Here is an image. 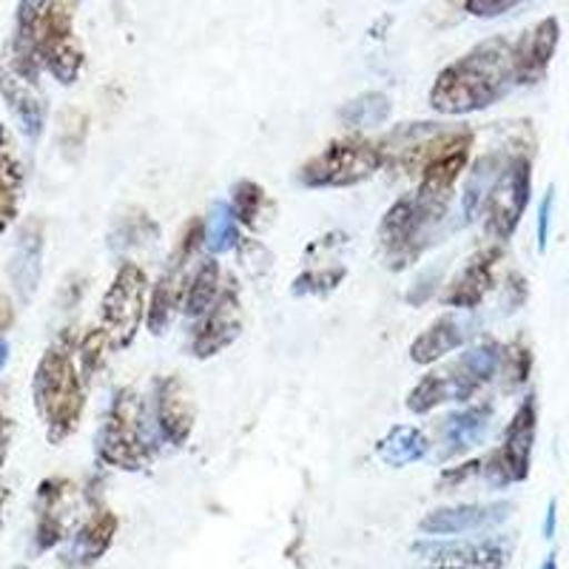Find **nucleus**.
<instances>
[{
	"label": "nucleus",
	"instance_id": "28",
	"mask_svg": "<svg viewBox=\"0 0 569 569\" xmlns=\"http://www.w3.org/2000/svg\"><path fill=\"white\" fill-rule=\"evenodd\" d=\"M160 237V226L151 220L149 213L142 208H129L126 213H120L109 231V248L111 251H134V248L149 246Z\"/></svg>",
	"mask_w": 569,
	"mask_h": 569
},
{
	"label": "nucleus",
	"instance_id": "15",
	"mask_svg": "<svg viewBox=\"0 0 569 569\" xmlns=\"http://www.w3.org/2000/svg\"><path fill=\"white\" fill-rule=\"evenodd\" d=\"M501 259V246L485 248L472 253L467 266L456 273L441 291V302L456 311H476L487 299V293L496 288V262Z\"/></svg>",
	"mask_w": 569,
	"mask_h": 569
},
{
	"label": "nucleus",
	"instance_id": "41",
	"mask_svg": "<svg viewBox=\"0 0 569 569\" xmlns=\"http://www.w3.org/2000/svg\"><path fill=\"white\" fill-rule=\"evenodd\" d=\"M12 319H14L12 305H9V299L0 293V330H7L9 325H12Z\"/></svg>",
	"mask_w": 569,
	"mask_h": 569
},
{
	"label": "nucleus",
	"instance_id": "14",
	"mask_svg": "<svg viewBox=\"0 0 569 569\" xmlns=\"http://www.w3.org/2000/svg\"><path fill=\"white\" fill-rule=\"evenodd\" d=\"M561 27L558 18L538 20L536 27L521 32V38L512 43V71H516V86L541 83L552 58H556Z\"/></svg>",
	"mask_w": 569,
	"mask_h": 569
},
{
	"label": "nucleus",
	"instance_id": "44",
	"mask_svg": "<svg viewBox=\"0 0 569 569\" xmlns=\"http://www.w3.org/2000/svg\"><path fill=\"white\" fill-rule=\"evenodd\" d=\"M14 569H27V567H14Z\"/></svg>",
	"mask_w": 569,
	"mask_h": 569
},
{
	"label": "nucleus",
	"instance_id": "8",
	"mask_svg": "<svg viewBox=\"0 0 569 569\" xmlns=\"http://www.w3.org/2000/svg\"><path fill=\"white\" fill-rule=\"evenodd\" d=\"M149 291V273L137 262H120L100 302V328L106 330L114 350H123L134 342L137 330L146 322Z\"/></svg>",
	"mask_w": 569,
	"mask_h": 569
},
{
	"label": "nucleus",
	"instance_id": "40",
	"mask_svg": "<svg viewBox=\"0 0 569 569\" xmlns=\"http://www.w3.org/2000/svg\"><path fill=\"white\" fill-rule=\"evenodd\" d=\"M9 433H12V421H9V416L0 410V459H7Z\"/></svg>",
	"mask_w": 569,
	"mask_h": 569
},
{
	"label": "nucleus",
	"instance_id": "35",
	"mask_svg": "<svg viewBox=\"0 0 569 569\" xmlns=\"http://www.w3.org/2000/svg\"><path fill=\"white\" fill-rule=\"evenodd\" d=\"M86 123H89V117L83 111L69 109L63 114V126H60V146L66 151H83L86 146Z\"/></svg>",
	"mask_w": 569,
	"mask_h": 569
},
{
	"label": "nucleus",
	"instance_id": "39",
	"mask_svg": "<svg viewBox=\"0 0 569 569\" xmlns=\"http://www.w3.org/2000/svg\"><path fill=\"white\" fill-rule=\"evenodd\" d=\"M558 530V501L552 498L550 505H547V516H543V538H556Z\"/></svg>",
	"mask_w": 569,
	"mask_h": 569
},
{
	"label": "nucleus",
	"instance_id": "33",
	"mask_svg": "<svg viewBox=\"0 0 569 569\" xmlns=\"http://www.w3.org/2000/svg\"><path fill=\"white\" fill-rule=\"evenodd\" d=\"M111 348H114V345H111V339L106 337V330L100 328V325L98 328L86 330L83 337L78 339V350H74V353H78V368L80 373H83L86 382L98 373L100 365L106 362V353H109Z\"/></svg>",
	"mask_w": 569,
	"mask_h": 569
},
{
	"label": "nucleus",
	"instance_id": "6",
	"mask_svg": "<svg viewBox=\"0 0 569 569\" xmlns=\"http://www.w3.org/2000/svg\"><path fill=\"white\" fill-rule=\"evenodd\" d=\"M385 169V151L379 140L365 137H342L328 142L319 154L305 160L297 171L302 188H353L368 182Z\"/></svg>",
	"mask_w": 569,
	"mask_h": 569
},
{
	"label": "nucleus",
	"instance_id": "16",
	"mask_svg": "<svg viewBox=\"0 0 569 569\" xmlns=\"http://www.w3.org/2000/svg\"><path fill=\"white\" fill-rule=\"evenodd\" d=\"M0 94H3L9 111L18 120V129L29 140H40V134L46 129V117H49V106H46L43 91H40V80L23 78L20 71H14L3 60V69H0Z\"/></svg>",
	"mask_w": 569,
	"mask_h": 569
},
{
	"label": "nucleus",
	"instance_id": "4",
	"mask_svg": "<svg viewBox=\"0 0 569 569\" xmlns=\"http://www.w3.org/2000/svg\"><path fill=\"white\" fill-rule=\"evenodd\" d=\"M501 356H505V345L496 339H479V342L465 345L453 362L421 376L405 405L410 413L427 416L441 405H465V401L476 399L487 385L498 379Z\"/></svg>",
	"mask_w": 569,
	"mask_h": 569
},
{
	"label": "nucleus",
	"instance_id": "36",
	"mask_svg": "<svg viewBox=\"0 0 569 569\" xmlns=\"http://www.w3.org/2000/svg\"><path fill=\"white\" fill-rule=\"evenodd\" d=\"M552 213H556V186H550L543 191L541 202H538V220H536V242L538 253H547L552 233Z\"/></svg>",
	"mask_w": 569,
	"mask_h": 569
},
{
	"label": "nucleus",
	"instance_id": "45",
	"mask_svg": "<svg viewBox=\"0 0 569 569\" xmlns=\"http://www.w3.org/2000/svg\"><path fill=\"white\" fill-rule=\"evenodd\" d=\"M0 465H3V459H0Z\"/></svg>",
	"mask_w": 569,
	"mask_h": 569
},
{
	"label": "nucleus",
	"instance_id": "3",
	"mask_svg": "<svg viewBox=\"0 0 569 569\" xmlns=\"http://www.w3.org/2000/svg\"><path fill=\"white\" fill-rule=\"evenodd\" d=\"M78 339H60L40 356L32 379V399L40 421L46 425V439L63 445L78 433L86 413V379L78 368Z\"/></svg>",
	"mask_w": 569,
	"mask_h": 569
},
{
	"label": "nucleus",
	"instance_id": "24",
	"mask_svg": "<svg viewBox=\"0 0 569 569\" xmlns=\"http://www.w3.org/2000/svg\"><path fill=\"white\" fill-rule=\"evenodd\" d=\"M188 268H166L162 277L151 284L149 305H146V325L154 337H162L169 325L174 322L182 302V288H186Z\"/></svg>",
	"mask_w": 569,
	"mask_h": 569
},
{
	"label": "nucleus",
	"instance_id": "30",
	"mask_svg": "<svg viewBox=\"0 0 569 569\" xmlns=\"http://www.w3.org/2000/svg\"><path fill=\"white\" fill-rule=\"evenodd\" d=\"M242 242V226L228 202H213L206 220V248L211 253H231Z\"/></svg>",
	"mask_w": 569,
	"mask_h": 569
},
{
	"label": "nucleus",
	"instance_id": "5",
	"mask_svg": "<svg viewBox=\"0 0 569 569\" xmlns=\"http://www.w3.org/2000/svg\"><path fill=\"white\" fill-rule=\"evenodd\" d=\"M160 447L149 401H142L131 388L117 390L94 441L98 459L114 470L137 472L157 459Z\"/></svg>",
	"mask_w": 569,
	"mask_h": 569
},
{
	"label": "nucleus",
	"instance_id": "29",
	"mask_svg": "<svg viewBox=\"0 0 569 569\" xmlns=\"http://www.w3.org/2000/svg\"><path fill=\"white\" fill-rule=\"evenodd\" d=\"M393 114V103L385 91H365L359 98L348 100V103L339 109V120L342 126L356 131H365V129H379L385 126Z\"/></svg>",
	"mask_w": 569,
	"mask_h": 569
},
{
	"label": "nucleus",
	"instance_id": "20",
	"mask_svg": "<svg viewBox=\"0 0 569 569\" xmlns=\"http://www.w3.org/2000/svg\"><path fill=\"white\" fill-rule=\"evenodd\" d=\"M40 273H43V222L29 220L18 231L12 259H9V279L20 302L38 293Z\"/></svg>",
	"mask_w": 569,
	"mask_h": 569
},
{
	"label": "nucleus",
	"instance_id": "2",
	"mask_svg": "<svg viewBox=\"0 0 569 569\" xmlns=\"http://www.w3.org/2000/svg\"><path fill=\"white\" fill-rule=\"evenodd\" d=\"M453 194H439L416 186L410 194H401L393 206L385 211L376 240H379V257L388 271H405L416 266L436 242H441L450 217Z\"/></svg>",
	"mask_w": 569,
	"mask_h": 569
},
{
	"label": "nucleus",
	"instance_id": "27",
	"mask_svg": "<svg viewBox=\"0 0 569 569\" xmlns=\"http://www.w3.org/2000/svg\"><path fill=\"white\" fill-rule=\"evenodd\" d=\"M231 211L242 228L248 231H262L268 226V217L273 213V202L268 191L253 180L233 182L231 188Z\"/></svg>",
	"mask_w": 569,
	"mask_h": 569
},
{
	"label": "nucleus",
	"instance_id": "25",
	"mask_svg": "<svg viewBox=\"0 0 569 569\" xmlns=\"http://www.w3.org/2000/svg\"><path fill=\"white\" fill-rule=\"evenodd\" d=\"M228 277L220 268V262L213 257L200 259L194 266V271H188L186 288H182V302L180 311L186 313L188 319H197L211 308L217 299H220L222 288H226Z\"/></svg>",
	"mask_w": 569,
	"mask_h": 569
},
{
	"label": "nucleus",
	"instance_id": "1",
	"mask_svg": "<svg viewBox=\"0 0 569 569\" xmlns=\"http://www.w3.org/2000/svg\"><path fill=\"white\" fill-rule=\"evenodd\" d=\"M516 89L512 40L487 38L436 74L430 89V109L445 117H465L485 111Z\"/></svg>",
	"mask_w": 569,
	"mask_h": 569
},
{
	"label": "nucleus",
	"instance_id": "9",
	"mask_svg": "<svg viewBox=\"0 0 569 569\" xmlns=\"http://www.w3.org/2000/svg\"><path fill=\"white\" fill-rule=\"evenodd\" d=\"M532 194V154L521 149H512L510 160H507L505 171L498 177L496 188L490 191L485 213V233L492 242L505 246L516 233L518 222L525 217L527 206H530Z\"/></svg>",
	"mask_w": 569,
	"mask_h": 569
},
{
	"label": "nucleus",
	"instance_id": "21",
	"mask_svg": "<svg viewBox=\"0 0 569 569\" xmlns=\"http://www.w3.org/2000/svg\"><path fill=\"white\" fill-rule=\"evenodd\" d=\"M74 485L69 479L52 476L38 487V527H34V541L38 550L46 552L58 547L66 538V510Z\"/></svg>",
	"mask_w": 569,
	"mask_h": 569
},
{
	"label": "nucleus",
	"instance_id": "31",
	"mask_svg": "<svg viewBox=\"0 0 569 569\" xmlns=\"http://www.w3.org/2000/svg\"><path fill=\"white\" fill-rule=\"evenodd\" d=\"M532 370V353L521 339L518 342L505 345V356H501V368H498V379L505 393H516L518 388H525Z\"/></svg>",
	"mask_w": 569,
	"mask_h": 569
},
{
	"label": "nucleus",
	"instance_id": "18",
	"mask_svg": "<svg viewBox=\"0 0 569 569\" xmlns=\"http://www.w3.org/2000/svg\"><path fill=\"white\" fill-rule=\"evenodd\" d=\"M117 527H120V518L103 505H91V516L86 518L83 525L74 530V536L69 538V547L63 552V563L69 569H89L111 550L114 543Z\"/></svg>",
	"mask_w": 569,
	"mask_h": 569
},
{
	"label": "nucleus",
	"instance_id": "17",
	"mask_svg": "<svg viewBox=\"0 0 569 569\" xmlns=\"http://www.w3.org/2000/svg\"><path fill=\"white\" fill-rule=\"evenodd\" d=\"M492 416L496 408L492 401H479L465 410H456L439 425V461L459 459V456L470 453L472 447H479L481 441L490 436Z\"/></svg>",
	"mask_w": 569,
	"mask_h": 569
},
{
	"label": "nucleus",
	"instance_id": "7",
	"mask_svg": "<svg viewBox=\"0 0 569 569\" xmlns=\"http://www.w3.org/2000/svg\"><path fill=\"white\" fill-rule=\"evenodd\" d=\"M538 433V399L527 393L518 405L516 416L507 425L501 445L479 459V479L492 490H505L510 485H521L530 476L532 447Z\"/></svg>",
	"mask_w": 569,
	"mask_h": 569
},
{
	"label": "nucleus",
	"instance_id": "23",
	"mask_svg": "<svg viewBox=\"0 0 569 569\" xmlns=\"http://www.w3.org/2000/svg\"><path fill=\"white\" fill-rule=\"evenodd\" d=\"M23 188H27V169L20 160L18 142L7 126H0V233L18 220Z\"/></svg>",
	"mask_w": 569,
	"mask_h": 569
},
{
	"label": "nucleus",
	"instance_id": "34",
	"mask_svg": "<svg viewBox=\"0 0 569 569\" xmlns=\"http://www.w3.org/2000/svg\"><path fill=\"white\" fill-rule=\"evenodd\" d=\"M348 277V268L342 266H328V268H311V271H302L293 279V297H325V293L337 291L342 279Z\"/></svg>",
	"mask_w": 569,
	"mask_h": 569
},
{
	"label": "nucleus",
	"instance_id": "43",
	"mask_svg": "<svg viewBox=\"0 0 569 569\" xmlns=\"http://www.w3.org/2000/svg\"><path fill=\"white\" fill-rule=\"evenodd\" d=\"M541 569H558V556H556V552H550V556H547V561L541 563Z\"/></svg>",
	"mask_w": 569,
	"mask_h": 569
},
{
	"label": "nucleus",
	"instance_id": "42",
	"mask_svg": "<svg viewBox=\"0 0 569 569\" xmlns=\"http://www.w3.org/2000/svg\"><path fill=\"white\" fill-rule=\"evenodd\" d=\"M7 362H9V342L7 339H0V370L7 368Z\"/></svg>",
	"mask_w": 569,
	"mask_h": 569
},
{
	"label": "nucleus",
	"instance_id": "10",
	"mask_svg": "<svg viewBox=\"0 0 569 569\" xmlns=\"http://www.w3.org/2000/svg\"><path fill=\"white\" fill-rule=\"evenodd\" d=\"M242 333V299L237 279L228 277L220 299L194 319V328L188 330L186 350L194 359H211L231 348Z\"/></svg>",
	"mask_w": 569,
	"mask_h": 569
},
{
	"label": "nucleus",
	"instance_id": "11",
	"mask_svg": "<svg viewBox=\"0 0 569 569\" xmlns=\"http://www.w3.org/2000/svg\"><path fill=\"white\" fill-rule=\"evenodd\" d=\"M151 419H154V430L160 436L162 445L182 447L197 425V401L191 388L182 382L180 376H160L151 388L149 401Z\"/></svg>",
	"mask_w": 569,
	"mask_h": 569
},
{
	"label": "nucleus",
	"instance_id": "12",
	"mask_svg": "<svg viewBox=\"0 0 569 569\" xmlns=\"http://www.w3.org/2000/svg\"><path fill=\"white\" fill-rule=\"evenodd\" d=\"M516 505L512 501H492V505H456L439 507L427 512L419 521V530L433 538H453L470 536V532L496 530L512 516Z\"/></svg>",
	"mask_w": 569,
	"mask_h": 569
},
{
	"label": "nucleus",
	"instance_id": "19",
	"mask_svg": "<svg viewBox=\"0 0 569 569\" xmlns=\"http://www.w3.org/2000/svg\"><path fill=\"white\" fill-rule=\"evenodd\" d=\"M472 333H476V322L459 313H445V317L436 319L427 330H421L419 337L410 345V359L416 365H436L441 362L445 356L456 353L465 345H470Z\"/></svg>",
	"mask_w": 569,
	"mask_h": 569
},
{
	"label": "nucleus",
	"instance_id": "32",
	"mask_svg": "<svg viewBox=\"0 0 569 569\" xmlns=\"http://www.w3.org/2000/svg\"><path fill=\"white\" fill-rule=\"evenodd\" d=\"M202 248H206V220H202V217H191V220L180 228V237H177L174 242L169 266L171 268L197 266V257H200Z\"/></svg>",
	"mask_w": 569,
	"mask_h": 569
},
{
	"label": "nucleus",
	"instance_id": "26",
	"mask_svg": "<svg viewBox=\"0 0 569 569\" xmlns=\"http://www.w3.org/2000/svg\"><path fill=\"white\" fill-rule=\"evenodd\" d=\"M427 453H430V439L425 436V430L413 425H393L382 439L376 441L379 461L393 470L416 465V461L427 459Z\"/></svg>",
	"mask_w": 569,
	"mask_h": 569
},
{
	"label": "nucleus",
	"instance_id": "13",
	"mask_svg": "<svg viewBox=\"0 0 569 569\" xmlns=\"http://www.w3.org/2000/svg\"><path fill=\"white\" fill-rule=\"evenodd\" d=\"M416 556L427 558L425 569H505L507 547L501 541H419Z\"/></svg>",
	"mask_w": 569,
	"mask_h": 569
},
{
	"label": "nucleus",
	"instance_id": "38",
	"mask_svg": "<svg viewBox=\"0 0 569 569\" xmlns=\"http://www.w3.org/2000/svg\"><path fill=\"white\" fill-rule=\"evenodd\" d=\"M518 3H525V0H465V9L476 18H498V14L516 9Z\"/></svg>",
	"mask_w": 569,
	"mask_h": 569
},
{
	"label": "nucleus",
	"instance_id": "22",
	"mask_svg": "<svg viewBox=\"0 0 569 569\" xmlns=\"http://www.w3.org/2000/svg\"><path fill=\"white\" fill-rule=\"evenodd\" d=\"M510 154L512 149H490L472 160L470 171H467L465 194H461V217H465V222L481 220L487 200H490V191L496 188Z\"/></svg>",
	"mask_w": 569,
	"mask_h": 569
},
{
	"label": "nucleus",
	"instance_id": "37",
	"mask_svg": "<svg viewBox=\"0 0 569 569\" xmlns=\"http://www.w3.org/2000/svg\"><path fill=\"white\" fill-rule=\"evenodd\" d=\"M49 3H52V0H20L18 18H14V34H18V38H29L34 23L40 20V14L49 9Z\"/></svg>",
	"mask_w": 569,
	"mask_h": 569
}]
</instances>
